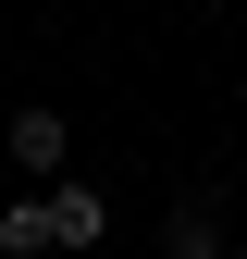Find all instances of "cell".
Masks as SVG:
<instances>
[{
    "mask_svg": "<svg viewBox=\"0 0 247 259\" xmlns=\"http://www.w3.org/2000/svg\"><path fill=\"white\" fill-rule=\"evenodd\" d=\"M50 235H62V247H99V235H111V198H99L87 173H62V185H50Z\"/></svg>",
    "mask_w": 247,
    "mask_h": 259,
    "instance_id": "obj_3",
    "label": "cell"
},
{
    "mask_svg": "<svg viewBox=\"0 0 247 259\" xmlns=\"http://www.w3.org/2000/svg\"><path fill=\"white\" fill-rule=\"evenodd\" d=\"M0 13H13V0H0Z\"/></svg>",
    "mask_w": 247,
    "mask_h": 259,
    "instance_id": "obj_5",
    "label": "cell"
},
{
    "mask_svg": "<svg viewBox=\"0 0 247 259\" xmlns=\"http://www.w3.org/2000/svg\"><path fill=\"white\" fill-rule=\"evenodd\" d=\"M62 235H50V198H13L0 210V259H50Z\"/></svg>",
    "mask_w": 247,
    "mask_h": 259,
    "instance_id": "obj_4",
    "label": "cell"
},
{
    "mask_svg": "<svg viewBox=\"0 0 247 259\" xmlns=\"http://www.w3.org/2000/svg\"><path fill=\"white\" fill-rule=\"evenodd\" d=\"M0 148H13V173H37V198H50L62 173H74V123H62L50 99H25V111H13V136H0Z\"/></svg>",
    "mask_w": 247,
    "mask_h": 259,
    "instance_id": "obj_1",
    "label": "cell"
},
{
    "mask_svg": "<svg viewBox=\"0 0 247 259\" xmlns=\"http://www.w3.org/2000/svg\"><path fill=\"white\" fill-rule=\"evenodd\" d=\"M161 247H173V259H235V247H223V198H210V185L173 198V210H161Z\"/></svg>",
    "mask_w": 247,
    "mask_h": 259,
    "instance_id": "obj_2",
    "label": "cell"
}]
</instances>
